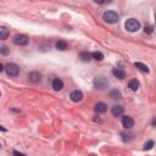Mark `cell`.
<instances>
[{"label":"cell","instance_id":"6da1fadb","mask_svg":"<svg viewBox=\"0 0 156 156\" xmlns=\"http://www.w3.org/2000/svg\"><path fill=\"white\" fill-rule=\"evenodd\" d=\"M4 70H5L6 75L10 77H17L20 75V67L16 64H8L4 67Z\"/></svg>","mask_w":156,"mask_h":156},{"label":"cell","instance_id":"7a4b0ae2","mask_svg":"<svg viewBox=\"0 0 156 156\" xmlns=\"http://www.w3.org/2000/svg\"><path fill=\"white\" fill-rule=\"evenodd\" d=\"M124 27H126V29L128 30V32H137V30L140 28V23L135 18H129V20H127Z\"/></svg>","mask_w":156,"mask_h":156},{"label":"cell","instance_id":"3957f363","mask_svg":"<svg viewBox=\"0 0 156 156\" xmlns=\"http://www.w3.org/2000/svg\"><path fill=\"white\" fill-rule=\"evenodd\" d=\"M103 17H104V20H105L107 23H111V24L118 22V15H117V12H115V11H106Z\"/></svg>","mask_w":156,"mask_h":156},{"label":"cell","instance_id":"277c9868","mask_svg":"<svg viewBox=\"0 0 156 156\" xmlns=\"http://www.w3.org/2000/svg\"><path fill=\"white\" fill-rule=\"evenodd\" d=\"M28 37L27 36H24V34H17V36H15V38H14V43L16 44V45H20V46H23V45H27L28 44Z\"/></svg>","mask_w":156,"mask_h":156},{"label":"cell","instance_id":"5b68a950","mask_svg":"<svg viewBox=\"0 0 156 156\" xmlns=\"http://www.w3.org/2000/svg\"><path fill=\"white\" fill-rule=\"evenodd\" d=\"M94 84L98 89H105L109 87V81L105 77H99V78H95Z\"/></svg>","mask_w":156,"mask_h":156},{"label":"cell","instance_id":"8992f818","mask_svg":"<svg viewBox=\"0 0 156 156\" xmlns=\"http://www.w3.org/2000/svg\"><path fill=\"white\" fill-rule=\"evenodd\" d=\"M122 126L126 128V129H131L134 126V121L132 117L129 116H123L122 117Z\"/></svg>","mask_w":156,"mask_h":156},{"label":"cell","instance_id":"52a82bcc","mask_svg":"<svg viewBox=\"0 0 156 156\" xmlns=\"http://www.w3.org/2000/svg\"><path fill=\"white\" fill-rule=\"evenodd\" d=\"M70 98H71V100H72V101H75V103H79V101H82V100H83V93H82L81 90H73V91L71 93Z\"/></svg>","mask_w":156,"mask_h":156},{"label":"cell","instance_id":"ba28073f","mask_svg":"<svg viewBox=\"0 0 156 156\" xmlns=\"http://www.w3.org/2000/svg\"><path fill=\"white\" fill-rule=\"evenodd\" d=\"M40 78H42V76L39 72H30L28 75V81L30 83H38V82H40Z\"/></svg>","mask_w":156,"mask_h":156},{"label":"cell","instance_id":"9c48e42d","mask_svg":"<svg viewBox=\"0 0 156 156\" xmlns=\"http://www.w3.org/2000/svg\"><path fill=\"white\" fill-rule=\"evenodd\" d=\"M123 112H124V107H123L122 105H115V106L112 107V115H113L115 117L122 116Z\"/></svg>","mask_w":156,"mask_h":156},{"label":"cell","instance_id":"30bf717a","mask_svg":"<svg viewBox=\"0 0 156 156\" xmlns=\"http://www.w3.org/2000/svg\"><path fill=\"white\" fill-rule=\"evenodd\" d=\"M112 75L118 78V79H124L126 78V72H124L122 68H113L112 70Z\"/></svg>","mask_w":156,"mask_h":156},{"label":"cell","instance_id":"8fae6325","mask_svg":"<svg viewBox=\"0 0 156 156\" xmlns=\"http://www.w3.org/2000/svg\"><path fill=\"white\" fill-rule=\"evenodd\" d=\"M62 88H64V82H62L60 78H55V79L53 81V89L56 90V91H59V90H61Z\"/></svg>","mask_w":156,"mask_h":156},{"label":"cell","instance_id":"7c38bea8","mask_svg":"<svg viewBox=\"0 0 156 156\" xmlns=\"http://www.w3.org/2000/svg\"><path fill=\"white\" fill-rule=\"evenodd\" d=\"M95 112L97 113H104V112H106V110H107V106H106V104H104V103H98L97 105H95Z\"/></svg>","mask_w":156,"mask_h":156},{"label":"cell","instance_id":"4fadbf2b","mask_svg":"<svg viewBox=\"0 0 156 156\" xmlns=\"http://www.w3.org/2000/svg\"><path fill=\"white\" fill-rule=\"evenodd\" d=\"M9 29L6 27H0V40H5L9 38Z\"/></svg>","mask_w":156,"mask_h":156},{"label":"cell","instance_id":"5bb4252c","mask_svg":"<svg viewBox=\"0 0 156 156\" xmlns=\"http://www.w3.org/2000/svg\"><path fill=\"white\" fill-rule=\"evenodd\" d=\"M56 49L57 50H61V51H64V50H66L67 49V43L65 42V40H59V42H56Z\"/></svg>","mask_w":156,"mask_h":156},{"label":"cell","instance_id":"9a60e30c","mask_svg":"<svg viewBox=\"0 0 156 156\" xmlns=\"http://www.w3.org/2000/svg\"><path fill=\"white\" fill-rule=\"evenodd\" d=\"M128 85H129L131 90H133V91H137V90H138V88H139V82H138L137 79H131Z\"/></svg>","mask_w":156,"mask_h":156},{"label":"cell","instance_id":"2e32d148","mask_svg":"<svg viewBox=\"0 0 156 156\" xmlns=\"http://www.w3.org/2000/svg\"><path fill=\"white\" fill-rule=\"evenodd\" d=\"M79 57H81V60H82V61H84V62H89V61L91 60V54H90V53H81Z\"/></svg>","mask_w":156,"mask_h":156},{"label":"cell","instance_id":"e0dca14e","mask_svg":"<svg viewBox=\"0 0 156 156\" xmlns=\"http://www.w3.org/2000/svg\"><path fill=\"white\" fill-rule=\"evenodd\" d=\"M91 57L95 59V60H98V61H103V60H104V55H103V53H100V51L93 53V54H91Z\"/></svg>","mask_w":156,"mask_h":156},{"label":"cell","instance_id":"ac0fdd59","mask_svg":"<svg viewBox=\"0 0 156 156\" xmlns=\"http://www.w3.org/2000/svg\"><path fill=\"white\" fill-rule=\"evenodd\" d=\"M135 67H138L139 70H142L143 72H149V67L146 66V65H144V64H142V62H135Z\"/></svg>","mask_w":156,"mask_h":156},{"label":"cell","instance_id":"d6986e66","mask_svg":"<svg viewBox=\"0 0 156 156\" xmlns=\"http://www.w3.org/2000/svg\"><path fill=\"white\" fill-rule=\"evenodd\" d=\"M110 97H111L112 99H118V98H121V93H119L117 89H113V90L110 91Z\"/></svg>","mask_w":156,"mask_h":156},{"label":"cell","instance_id":"ffe728a7","mask_svg":"<svg viewBox=\"0 0 156 156\" xmlns=\"http://www.w3.org/2000/svg\"><path fill=\"white\" fill-rule=\"evenodd\" d=\"M133 134L132 133H128V134H126V133H122V139H123V142H131L132 139H133Z\"/></svg>","mask_w":156,"mask_h":156},{"label":"cell","instance_id":"44dd1931","mask_svg":"<svg viewBox=\"0 0 156 156\" xmlns=\"http://www.w3.org/2000/svg\"><path fill=\"white\" fill-rule=\"evenodd\" d=\"M10 53V49L8 46H2L0 48V54H3V55H8Z\"/></svg>","mask_w":156,"mask_h":156},{"label":"cell","instance_id":"7402d4cb","mask_svg":"<svg viewBox=\"0 0 156 156\" xmlns=\"http://www.w3.org/2000/svg\"><path fill=\"white\" fill-rule=\"evenodd\" d=\"M152 146H154V142L150 140V142H148V143L144 145V150H149V149H151Z\"/></svg>","mask_w":156,"mask_h":156},{"label":"cell","instance_id":"603a6c76","mask_svg":"<svg viewBox=\"0 0 156 156\" xmlns=\"http://www.w3.org/2000/svg\"><path fill=\"white\" fill-rule=\"evenodd\" d=\"M151 33L152 32V27H145V33Z\"/></svg>","mask_w":156,"mask_h":156},{"label":"cell","instance_id":"cb8c5ba5","mask_svg":"<svg viewBox=\"0 0 156 156\" xmlns=\"http://www.w3.org/2000/svg\"><path fill=\"white\" fill-rule=\"evenodd\" d=\"M94 2H95L97 4H103V3L105 2V0H94Z\"/></svg>","mask_w":156,"mask_h":156},{"label":"cell","instance_id":"d4e9b609","mask_svg":"<svg viewBox=\"0 0 156 156\" xmlns=\"http://www.w3.org/2000/svg\"><path fill=\"white\" fill-rule=\"evenodd\" d=\"M14 154H15V155H23V154H21V152H18V151H14Z\"/></svg>","mask_w":156,"mask_h":156},{"label":"cell","instance_id":"484cf974","mask_svg":"<svg viewBox=\"0 0 156 156\" xmlns=\"http://www.w3.org/2000/svg\"><path fill=\"white\" fill-rule=\"evenodd\" d=\"M3 70H4V66H3V65H2V64H0V72H2V71H3Z\"/></svg>","mask_w":156,"mask_h":156},{"label":"cell","instance_id":"4316f807","mask_svg":"<svg viewBox=\"0 0 156 156\" xmlns=\"http://www.w3.org/2000/svg\"><path fill=\"white\" fill-rule=\"evenodd\" d=\"M0 131H3V132H5V131H6V129H5V128H3V127H2V126H0Z\"/></svg>","mask_w":156,"mask_h":156}]
</instances>
